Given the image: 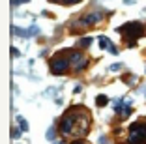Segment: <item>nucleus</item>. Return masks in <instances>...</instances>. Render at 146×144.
Instances as JSON below:
<instances>
[{"label":"nucleus","mask_w":146,"mask_h":144,"mask_svg":"<svg viewBox=\"0 0 146 144\" xmlns=\"http://www.w3.org/2000/svg\"><path fill=\"white\" fill-rule=\"evenodd\" d=\"M92 129V114L82 105H73L58 122V133L64 139H84Z\"/></svg>","instance_id":"obj_1"},{"label":"nucleus","mask_w":146,"mask_h":144,"mask_svg":"<svg viewBox=\"0 0 146 144\" xmlns=\"http://www.w3.org/2000/svg\"><path fill=\"white\" fill-rule=\"evenodd\" d=\"M99 23H103V11H86L71 23V32L77 34L79 30H88Z\"/></svg>","instance_id":"obj_2"},{"label":"nucleus","mask_w":146,"mask_h":144,"mask_svg":"<svg viewBox=\"0 0 146 144\" xmlns=\"http://www.w3.org/2000/svg\"><path fill=\"white\" fill-rule=\"evenodd\" d=\"M116 30L122 34V38L127 41V47H131V49L135 47V41L146 34L144 26H142L141 23H135V21L133 23H125V25H122L120 28H116Z\"/></svg>","instance_id":"obj_3"},{"label":"nucleus","mask_w":146,"mask_h":144,"mask_svg":"<svg viewBox=\"0 0 146 144\" xmlns=\"http://www.w3.org/2000/svg\"><path fill=\"white\" fill-rule=\"evenodd\" d=\"M69 68H71V64H69V51L68 49L58 51L51 58V62H49V69H51L52 75H66Z\"/></svg>","instance_id":"obj_4"},{"label":"nucleus","mask_w":146,"mask_h":144,"mask_svg":"<svg viewBox=\"0 0 146 144\" xmlns=\"http://www.w3.org/2000/svg\"><path fill=\"white\" fill-rule=\"evenodd\" d=\"M127 144H146V120L133 122L127 127Z\"/></svg>","instance_id":"obj_5"},{"label":"nucleus","mask_w":146,"mask_h":144,"mask_svg":"<svg viewBox=\"0 0 146 144\" xmlns=\"http://www.w3.org/2000/svg\"><path fill=\"white\" fill-rule=\"evenodd\" d=\"M68 51H69V64H71L73 71L81 73L82 69L88 68V56L82 51H79V49H68Z\"/></svg>","instance_id":"obj_6"},{"label":"nucleus","mask_w":146,"mask_h":144,"mask_svg":"<svg viewBox=\"0 0 146 144\" xmlns=\"http://www.w3.org/2000/svg\"><path fill=\"white\" fill-rule=\"evenodd\" d=\"M116 112H118V116H120V120H125L129 114H131V101H125V99H122L120 101V107L116 109Z\"/></svg>","instance_id":"obj_7"},{"label":"nucleus","mask_w":146,"mask_h":144,"mask_svg":"<svg viewBox=\"0 0 146 144\" xmlns=\"http://www.w3.org/2000/svg\"><path fill=\"white\" fill-rule=\"evenodd\" d=\"M13 32L17 36H21V38H32V36H36V34H39V28L36 25H32L28 30H19L17 26H13Z\"/></svg>","instance_id":"obj_8"},{"label":"nucleus","mask_w":146,"mask_h":144,"mask_svg":"<svg viewBox=\"0 0 146 144\" xmlns=\"http://www.w3.org/2000/svg\"><path fill=\"white\" fill-rule=\"evenodd\" d=\"M99 47H101V49H107V51H111L114 45L109 41V38H105V36H99Z\"/></svg>","instance_id":"obj_9"},{"label":"nucleus","mask_w":146,"mask_h":144,"mask_svg":"<svg viewBox=\"0 0 146 144\" xmlns=\"http://www.w3.org/2000/svg\"><path fill=\"white\" fill-rule=\"evenodd\" d=\"M96 103H98V107H105L109 103V98L101 94V96H98V98H96Z\"/></svg>","instance_id":"obj_10"},{"label":"nucleus","mask_w":146,"mask_h":144,"mask_svg":"<svg viewBox=\"0 0 146 144\" xmlns=\"http://www.w3.org/2000/svg\"><path fill=\"white\" fill-rule=\"evenodd\" d=\"M81 49H86V47H90L92 45V38H82V39H79V43H77Z\"/></svg>","instance_id":"obj_11"},{"label":"nucleus","mask_w":146,"mask_h":144,"mask_svg":"<svg viewBox=\"0 0 146 144\" xmlns=\"http://www.w3.org/2000/svg\"><path fill=\"white\" fill-rule=\"evenodd\" d=\"M49 2H56V4H62V6H73L81 0H49Z\"/></svg>","instance_id":"obj_12"},{"label":"nucleus","mask_w":146,"mask_h":144,"mask_svg":"<svg viewBox=\"0 0 146 144\" xmlns=\"http://www.w3.org/2000/svg\"><path fill=\"white\" fill-rule=\"evenodd\" d=\"M17 122H19V129H21V131H28V123H26V120L23 118V116H19Z\"/></svg>","instance_id":"obj_13"},{"label":"nucleus","mask_w":146,"mask_h":144,"mask_svg":"<svg viewBox=\"0 0 146 144\" xmlns=\"http://www.w3.org/2000/svg\"><path fill=\"white\" fill-rule=\"evenodd\" d=\"M54 139H56V129H54V127H51L49 133H47V140H54Z\"/></svg>","instance_id":"obj_14"},{"label":"nucleus","mask_w":146,"mask_h":144,"mask_svg":"<svg viewBox=\"0 0 146 144\" xmlns=\"http://www.w3.org/2000/svg\"><path fill=\"white\" fill-rule=\"evenodd\" d=\"M69 144H88V142H86L84 139H73V140H71Z\"/></svg>","instance_id":"obj_15"},{"label":"nucleus","mask_w":146,"mask_h":144,"mask_svg":"<svg viewBox=\"0 0 146 144\" xmlns=\"http://www.w3.org/2000/svg\"><path fill=\"white\" fill-rule=\"evenodd\" d=\"M11 137H13V139H19V137H21V129H17V127H15V129H13V133H11Z\"/></svg>","instance_id":"obj_16"},{"label":"nucleus","mask_w":146,"mask_h":144,"mask_svg":"<svg viewBox=\"0 0 146 144\" xmlns=\"http://www.w3.org/2000/svg\"><path fill=\"white\" fill-rule=\"evenodd\" d=\"M118 69H122V64H114V66H111V71H118Z\"/></svg>","instance_id":"obj_17"},{"label":"nucleus","mask_w":146,"mask_h":144,"mask_svg":"<svg viewBox=\"0 0 146 144\" xmlns=\"http://www.w3.org/2000/svg\"><path fill=\"white\" fill-rule=\"evenodd\" d=\"M11 54H13V56H21V52H19L17 49H11Z\"/></svg>","instance_id":"obj_18"},{"label":"nucleus","mask_w":146,"mask_h":144,"mask_svg":"<svg viewBox=\"0 0 146 144\" xmlns=\"http://www.w3.org/2000/svg\"><path fill=\"white\" fill-rule=\"evenodd\" d=\"M19 2H25V4H26V2H30V0H13V6H17Z\"/></svg>","instance_id":"obj_19"},{"label":"nucleus","mask_w":146,"mask_h":144,"mask_svg":"<svg viewBox=\"0 0 146 144\" xmlns=\"http://www.w3.org/2000/svg\"><path fill=\"white\" fill-rule=\"evenodd\" d=\"M56 144H62V142H56Z\"/></svg>","instance_id":"obj_20"}]
</instances>
